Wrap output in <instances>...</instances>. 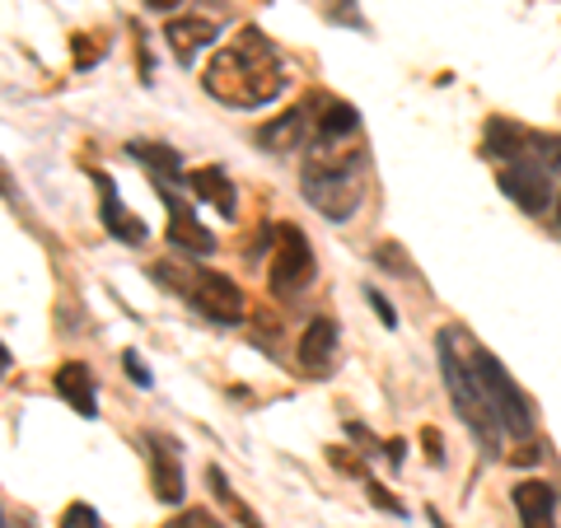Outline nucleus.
<instances>
[{
    "instance_id": "obj_1",
    "label": "nucleus",
    "mask_w": 561,
    "mask_h": 528,
    "mask_svg": "<svg viewBox=\"0 0 561 528\" xmlns=\"http://www.w3.org/2000/svg\"><path fill=\"white\" fill-rule=\"evenodd\" d=\"M202 84L210 99L230 103V108H262L286 90V66L262 28H239V38L220 43L216 57L206 61Z\"/></svg>"
},
{
    "instance_id": "obj_2",
    "label": "nucleus",
    "mask_w": 561,
    "mask_h": 528,
    "mask_svg": "<svg viewBox=\"0 0 561 528\" xmlns=\"http://www.w3.org/2000/svg\"><path fill=\"white\" fill-rule=\"evenodd\" d=\"M305 202L328 220H351L360 206V150L342 140H319L300 173Z\"/></svg>"
},
{
    "instance_id": "obj_3",
    "label": "nucleus",
    "mask_w": 561,
    "mask_h": 528,
    "mask_svg": "<svg viewBox=\"0 0 561 528\" xmlns=\"http://www.w3.org/2000/svg\"><path fill=\"white\" fill-rule=\"evenodd\" d=\"M463 356H468V369H472V383H478V398L486 402L491 421L511 435V439H534V412H529V398L519 393V383L511 379L496 356L486 346H478L472 337H463Z\"/></svg>"
},
{
    "instance_id": "obj_4",
    "label": "nucleus",
    "mask_w": 561,
    "mask_h": 528,
    "mask_svg": "<svg viewBox=\"0 0 561 528\" xmlns=\"http://www.w3.org/2000/svg\"><path fill=\"white\" fill-rule=\"evenodd\" d=\"M154 280H164L169 290H179L197 313L216 323H243L249 319V299L230 276L206 272V267H183V262H154Z\"/></svg>"
},
{
    "instance_id": "obj_5",
    "label": "nucleus",
    "mask_w": 561,
    "mask_h": 528,
    "mask_svg": "<svg viewBox=\"0 0 561 528\" xmlns=\"http://www.w3.org/2000/svg\"><path fill=\"white\" fill-rule=\"evenodd\" d=\"M435 351H440V375H445V389L454 398V408H459V416L472 426V435H478V445L486 454H501L505 431L491 421L486 402L478 398V383H472V369H468V356H463V332L459 328H445L440 342H435Z\"/></svg>"
},
{
    "instance_id": "obj_6",
    "label": "nucleus",
    "mask_w": 561,
    "mask_h": 528,
    "mask_svg": "<svg viewBox=\"0 0 561 528\" xmlns=\"http://www.w3.org/2000/svg\"><path fill=\"white\" fill-rule=\"evenodd\" d=\"M272 295H295L313 280V249L300 225H276V253H272Z\"/></svg>"
},
{
    "instance_id": "obj_7",
    "label": "nucleus",
    "mask_w": 561,
    "mask_h": 528,
    "mask_svg": "<svg viewBox=\"0 0 561 528\" xmlns=\"http://www.w3.org/2000/svg\"><path fill=\"white\" fill-rule=\"evenodd\" d=\"M501 192L511 197L519 210H529V216H542V210L552 206V169L538 160V154L529 150L524 160H515V164H505L501 169Z\"/></svg>"
},
{
    "instance_id": "obj_8",
    "label": "nucleus",
    "mask_w": 561,
    "mask_h": 528,
    "mask_svg": "<svg viewBox=\"0 0 561 528\" xmlns=\"http://www.w3.org/2000/svg\"><path fill=\"white\" fill-rule=\"evenodd\" d=\"M140 445H146L150 454V486L154 496H160L164 505H179L183 501V468H179V449H173V439H164L160 431H146L140 435Z\"/></svg>"
},
{
    "instance_id": "obj_9",
    "label": "nucleus",
    "mask_w": 561,
    "mask_h": 528,
    "mask_svg": "<svg viewBox=\"0 0 561 528\" xmlns=\"http://www.w3.org/2000/svg\"><path fill=\"white\" fill-rule=\"evenodd\" d=\"M160 197H164V210H169V243H179V249L192 253V257L216 253V239H210V230H202V220L192 216V206L179 197V187H160Z\"/></svg>"
},
{
    "instance_id": "obj_10",
    "label": "nucleus",
    "mask_w": 561,
    "mask_h": 528,
    "mask_svg": "<svg viewBox=\"0 0 561 528\" xmlns=\"http://www.w3.org/2000/svg\"><path fill=\"white\" fill-rule=\"evenodd\" d=\"M216 38H220V24L206 20V14H179V20L164 24V43L173 47V57H179L183 66L197 61V51L206 43H216Z\"/></svg>"
},
{
    "instance_id": "obj_11",
    "label": "nucleus",
    "mask_w": 561,
    "mask_h": 528,
    "mask_svg": "<svg viewBox=\"0 0 561 528\" xmlns=\"http://www.w3.org/2000/svg\"><path fill=\"white\" fill-rule=\"evenodd\" d=\"M51 389H57V393L70 402V412H76V416H84V421H94V416H99V389H94L90 365L66 360L57 375H51Z\"/></svg>"
},
{
    "instance_id": "obj_12",
    "label": "nucleus",
    "mask_w": 561,
    "mask_h": 528,
    "mask_svg": "<svg viewBox=\"0 0 561 528\" xmlns=\"http://www.w3.org/2000/svg\"><path fill=\"white\" fill-rule=\"evenodd\" d=\"M94 183L103 192V210H99V216H103V225H108V234L117 243H131V249H136V243H146V225H140L131 210L122 206V197H117V187H113L108 173H94Z\"/></svg>"
},
{
    "instance_id": "obj_13",
    "label": "nucleus",
    "mask_w": 561,
    "mask_h": 528,
    "mask_svg": "<svg viewBox=\"0 0 561 528\" xmlns=\"http://www.w3.org/2000/svg\"><path fill=\"white\" fill-rule=\"evenodd\" d=\"M482 150L491 154V160L515 164V160H524V154L534 150V131H524L519 122H511V117H491V122H486V140H482Z\"/></svg>"
},
{
    "instance_id": "obj_14",
    "label": "nucleus",
    "mask_w": 561,
    "mask_h": 528,
    "mask_svg": "<svg viewBox=\"0 0 561 528\" xmlns=\"http://www.w3.org/2000/svg\"><path fill=\"white\" fill-rule=\"evenodd\" d=\"M515 509H519L524 528H557V491L548 482H519Z\"/></svg>"
},
{
    "instance_id": "obj_15",
    "label": "nucleus",
    "mask_w": 561,
    "mask_h": 528,
    "mask_svg": "<svg viewBox=\"0 0 561 528\" xmlns=\"http://www.w3.org/2000/svg\"><path fill=\"white\" fill-rule=\"evenodd\" d=\"M332 360H337V323L313 319L305 328V342H300V365L309 375H323V369H332Z\"/></svg>"
},
{
    "instance_id": "obj_16",
    "label": "nucleus",
    "mask_w": 561,
    "mask_h": 528,
    "mask_svg": "<svg viewBox=\"0 0 561 528\" xmlns=\"http://www.w3.org/2000/svg\"><path fill=\"white\" fill-rule=\"evenodd\" d=\"M187 187L197 202H210L220 216H234L239 202H234V183L225 179V169H192L187 173Z\"/></svg>"
},
{
    "instance_id": "obj_17",
    "label": "nucleus",
    "mask_w": 561,
    "mask_h": 528,
    "mask_svg": "<svg viewBox=\"0 0 561 528\" xmlns=\"http://www.w3.org/2000/svg\"><path fill=\"white\" fill-rule=\"evenodd\" d=\"M305 136H309V113H305V108H290L286 117L267 122V127H257V146H262V150H276V154H286V150H295V146H300Z\"/></svg>"
},
{
    "instance_id": "obj_18",
    "label": "nucleus",
    "mask_w": 561,
    "mask_h": 528,
    "mask_svg": "<svg viewBox=\"0 0 561 528\" xmlns=\"http://www.w3.org/2000/svg\"><path fill=\"white\" fill-rule=\"evenodd\" d=\"M131 154L154 173V183H160V187H179V183H187V173H183V164H179V154H173L169 146H150V140H136Z\"/></svg>"
},
{
    "instance_id": "obj_19",
    "label": "nucleus",
    "mask_w": 561,
    "mask_h": 528,
    "mask_svg": "<svg viewBox=\"0 0 561 528\" xmlns=\"http://www.w3.org/2000/svg\"><path fill=\"white\" fill-rule=\"evenodd\" d=\"M356 127H360V113L351 108V103H337V99H328V103H323L319 140H346V136H356Z\"/></svg>"
},
{
    "instance_id": "obj_20",
    "label": "nucleus",
    "mask_w": 561,
    "mask_h": 528,
    "mask_svg": "<svg viewBox=\"0 0 561 528\" xmlns=\"http://www.w3.org/2000/svg\"><path fill=\"white\" fill-rule=\"evenodd\" d=\"M210 486H216V501H220L225 509H230V515H234L243 528H267V524H262V519L253 515V509L243 505V501L234 496V491H230V482H225V472H220V468H210Z\"/></svg>"
},
{
    "instance_id": "obj_21",
    "label": "nucleus",
    "mask_w": 561,
    "mask_h": 528,
    "mask_svg": "<svg viewBox=\"0 0 561 528\" xmlns=\"http://www.w3.org/2000/svg\"><path fill=\"white\" fill-rule=\"evenodd\" d=\"M103 51H108V47H103V33H76V66L80 70H90Z\"/></svg>"
},
{
    "instance_id": "obj_22",
    "label": "nucleus",
    "mask_w": 561,
    "mask_h": 528,
    "mask_svg": "<svg viewBox=\"0 0 561 528\" xmlns=\"http://www.w3.org/2000/svg\"><path fill=\"white\" fill-rule=\"evenodd\" d=\"M375 262H379L383 272H398V276H416V272H412V262H408V253H402L398 243H379V249H375Z\"/></svg>"
},
{
    "instance_id": "obj_23",
    "label": "nucleus",
    "mask_w": 561,
    "mask_h": 528,
    "mask_svg": "<svg viewBox=\"0 0 561 528\" xmlns=\"http://www.w3.org/2000/svg\"><path fill=\"white\" fill-rule=\"evenodd\" d=\"M61 528H103V519L94 515V505L76 501V505H66V515H61Z\"/></svg>"
},
{
    "instance_id": "obj_24",
    "label": "nucleus",
    "mask_w": 561,
    "mask_h": 528,
    "mask_svg": "<svg viewBox=\"0 0 561 528\" xmlns=\"http://www.w3.org/2000/svg\"><path fill=\"white\" fill-rule=\"evenodd\" d=\"M164 528H220V519L210 515V509H183L173 524H164Z\"/></svg>"
},
{
    "instance_id": "obj_25",
    "label": "nucleus",
    "mask_w": 561,
    "mask_h": 528,
    "mask_svg": "<svg viewBox=\"0 0 561 528\" xmlns=\"http://www.w3.org/2000/svg\"><path fill=\"white\" fill-rule=\"evenodd\" d=\"M122 369H127V375H131V383H136V389H150V369H146V360H140L136 356V351H127V356H122Z\"/></svg>"
},
{
    "instance_id": "obj_26",
    "label": "nucleus",
    "mask_w": 561,
    "mask_h": 528,
    "mask_svg": "<svg viewBox=\"0 0 561 528\" xmlns=\"http://www.w3.org/2000/svg\"><path fill=\"white\" fill-rule=\"evenodd\" d=\"M421 445H426V459L431 463H445V439H440V431H421Z\"/></svg>"
},
{
    "instance_id": "obj_27",
    "label": "nucleus",
    "mask_w": 561,
    "mask_h": 528,
    "mask_svg": "<svg viewBox=\"0 0 561 528\" xmlns=\"http://www.w3.org/2000/svg\"><path fill=\"white\" fill-rule=\"evenodd\" d=\"M365 299L375 305V313H379V323H383V328H398V313H393L389 305H383V295H379V290H365Z\"/></svg>"
},
{
    "instance_id": "obj_28",
    "label": "nucleus",
    "mask_w": 561,
    "mask_h": 528,
    "mask_svg": "<svg viewBox=\"0 0 561 528\" xmlns=\"http://www.w3.org/2000/svg\"><path fill=\"white\" fill-rule=\"evenodd\" d=\"M173 5H183V0H146V10H154V14H169Z\"/></svg>"
},
{
    "instance_id": "obj_29",
    "label": "nucleus",
    "mask_w": 561,
    "mask_h": 528,
    "mask_svg": "<svg viewBox=\"0 0 561 528\" xmlns=\"http://www.w3.org/2000/svg\"><path fill=\"white\" fill-rule=\"evenodd\" d=\"M557 210H561V192H557Z\"/></svg>"
}]
</instances>
